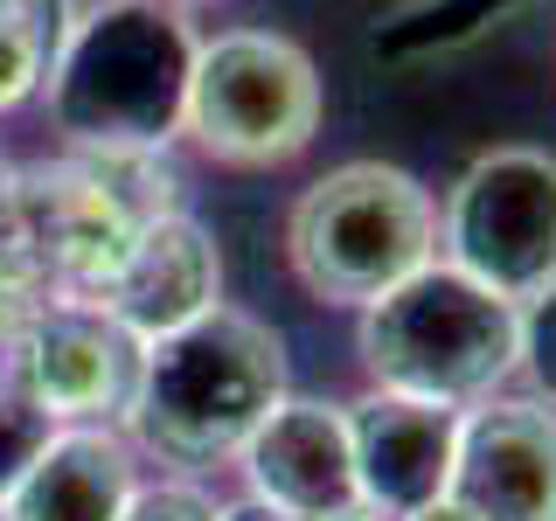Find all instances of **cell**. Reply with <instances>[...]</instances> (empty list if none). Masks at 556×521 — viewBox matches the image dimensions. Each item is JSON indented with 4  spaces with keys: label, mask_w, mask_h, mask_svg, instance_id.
Returning <instances> with one entry per match:
<instances>
[{
    "label": "cell",
    "mask_w": 556,
    "mask_h": 521,
    "mask_svg": "<svg viewBox=\"0 0 556 521\" xmlns=\"http://www.w3.org/2000/svg\"><path fill=\"white\" fill-rule=\"evenodd\" d=\"M195 42L174 0H91L70 14L35 104L70 153H161L181 139Z\"/></svg>",
    "instance_id": "1"
},
{
    "label": "cell",
    "mask_w": 556,
    "mask_h": 521,
    "mask_svg": "<svg viewBox=\"0 0 556 521\" xmlns=\"http://www.w3.org/2000/svg\"><path fill=\"white\" fill-rule=\"evenodd\" d=\"M286 390L292 382L278 327L223 300L202 320L139 347V382L118 431L139 445V459L202 473V466H230Z\"/></svg>",
    "instance_id": "2"
},
{
    "label": "cell",
    "mask_w": 556,
    "mask_h": 521,
    "mask_svg": "<svg viewBox=\"0 0 556 521\" xmlns=\"http://www.w3.org/2000/svg\"><path fill=\"white\" fill-rule=\"evenodd\" d=\"M355 355L369 390L473 410L515 382V300L431 257L355 313Z\"/></svg>",
    "instance_id": "3"
},
{
    "label": "cell",
    "mask_w": 556,
    "mask_h": 521,
    "mask_svg": "<svg viewBox=\"0 0 556 521\" xmlns=\"http://www.w3.org/2000/svg\"><path fill=\"white\" fill-rule=\"evenodd\" d=\"M286 257L320 306L362 313L439 257V195L396 161H341L300 188Z\"/></svg>",
    "instance_id": "4"
},
{
    "label": "cell",
    "mask_w": 556,
    "mask_h": 521,
    "mask_svg": "<svg viewBox=\"0 0 556 521\" xmlns=\"http://www.w3.org/2000/svg\"><path fill=\"white\" fill-rule=\"evenodd\" d=\"M320 69L278 28H216L188 63L181 132L216 167H286L320 139Z\"/></svg>",
    "instance_id": "5"
},
{
    "label": "cell",
    "mask_w": 556,
    "mask_h": 521,
    "mask_svg": "<svg viewBox=\"0 0 556 521\" xmlns=\"http://www.w3.org/2000/svg\"><path fill=\"white\" fill-rule=\"evenodd\" d=\"M439 257L501 300H529L556 278V153L486 147L439 195Z\"/></svg>",
    "instance_id": "6"
},
{
    "label": "cell",
    "mask_w": 556,
    "mask_h": 521,
    "mask_svg": "<svg viewBox=\"0 0 556 521\" xmlns=\"http://www.w3.org/2000/svg\"><path fill=\"white\" fill-rule=\"evenodd\" d=\"M139 334L84 292H49L42 313L8 341L14 369L49 410V424H118L139 382Z\"/></svg>",
    "instance_id": "7"
},
{
    "label": "cell",
    "mask_w": 556,
    "mask_h": 521,
    "mask_svg": "<svg viewBox=\"0 0 556 521\" xmlns=\"http://www.w3.org/2000/svg\"><path fill=\"white\" fill-rule=\"evenodd\" d=\"M445 500L466 521H556V410L508 390L459 410Z\"/></svg>",
    "instance_id": "8"
},
{
    "label": "cell",
    "mask_w": 556,
    "mask_h": 521,
    "mask_svg": "<svg viewBox=\"0 0 556 521\" xmlns=\"http://www.w3.org/2000/svg\"><path fill=\"white\" fill-rule=\"evenodd\" d=\"M243 494L265 508L292 514V521H320L362 500L355 486V445H348V410L327 396H278L271 417L243 439L237 452Z\"/></svg>",
    "instance_id": "9"
},
{
    "label": "cell",
    "mask_w": 556,
    "mask_h": 521,
    "mask_svg": "<svg viewBox=\"0 0 556 521\" xmlns=\"http://www.w3.org/2000/svg\"><path fill=\"white\" fill-rule=\"evenodd\" d=\"M91 300L112 313L126 334L161 341L174 327L202 320L208 306H223V257H216V243H208V230L188 208H161V216H147L126 237L112 278H104Z\"/></svg>",
    "instance_id": "10"
},
{
    "label": "cell",
    "mask_w": 556,
    "mask_h": 521,
    "mask_svg": "<svg viewBox=\"0 0 556 521\" xmlns=\"http://www.w3.org/2000/svg\"><path fill=\"white\" fill-rule=\"evenodd\" d=\"M348 410V445H355V486L376 514L404 521L452 486V452H459V410L417 404V396L362 390Z\"/></svg>",
    "instance_id": "11"
},
{
    "label": "cell",
    "mask_w": 556,
    "mask_h": 521,
    "mask_svg": "<svg viewBox=\"0 0 556 521\" xmlns=\"http://www.w3.org/2000/svg\"><path fill=\"white\" fill-rule=\"evenodd\" d=\"M139 486L147 466L118 424H56L22 486L0 500V521H126Z\"/></svg>",
    "instance_id": "12"
},
{
    "label": "cell",
    "mask_w": 556,
    "mask_h": 521,
    "mask_svg": "<svg viewBox=\"0 0 556 521\" xmlns=\"http://www.w3.org/2000/svg\"><path fill=\"white\" fill-rule=\"evenodd\" d=\"M63 0H14V8H0V112H14V104H28L42 91V69L56 56L63 28H70Z\"/></svg>",
    "instance_id": "13"
},
{
    "label": "cell",
    "mask_w": 556,
    "mask_h": 521,
    "mask_svg": "<svg viewBox=\"0 0 556 521\" xmlns=\"http://www.w3.org/2000/svg\"><path fill=\"white\" fill-rule=\"evenodd\" d=\"M49 439H56V424H49V410L35 404V390L22 382L14 355L0 347V500L22 486V473L35 466V452Z\"/></svg>",
    "instance_id": "14"
},
{
    "label": "cell",
    "mask_w": 556,
    "mask_h": 521,
    "mask_svg": "<svg viewBox=\"0 0 556 521\" xmlns=\"http://www.w3.org/2000/svg\"><path fill=\"white\" fill-rule=\"evenodd\" d=\"M515 382L521 396L556 410V278L529 300H515Z\"/></svg>",
    "instance_id": "15"
},
{
    "label": "cell",
    "mask_w": 556,
    "mask_h": 521,
    "mask_svg": "<svg viewBox=\"0 0 556 521\" xmlns=\"http://www.w3.org/2000/svg\"><path fill=\"white\" fill-rule=\"evenodd\" d=\"M216 508H223V500L208 494L195 473H167V480H147V486H139L126 521H216Z\"/></svg>",
    "instance_id": "16"
},
{
    "label": "cell",
    "mask_w": 556,
    "mask_h": 521,
    "mask_svg": "<svg viewBox=\"0 0 556 521\" xmlns=\"http://www.w3.org/2000/svg\"><path fill=\"white\" fill-rule=\"evenodd\" d=\"M216 521H292V514H278V508H265V500L237 494V500H223V508H216Z\"/></svg>",
    "instance_id": "17"
},
{
    "label": "cell",
    "mask_w": 556,
    "mask_h": 521,
    "mask_svg": "<svg viewBox=\"0 0 556 521\" xmlns=\"http://www.w3.org/2000/svg\"><path fill=\"white\" fill-rule=\"evenodd\" d=\"M404 521H466L452 500H431V508H417V514H404Z\"/></svg>",
    "instance_id": "18"
},
{
    "label": "cell",
    "mask_w": 556,
    "mask_h": 521,
    "mask_svg": "<svg viewBox=\"0 0 556 521\" xmlns=\"http://www.w3.org/2000/svg\"><path fill=\"white\" fill-rule=\"evenodd\" d=\"M320 521H390V514H376L369 500H355V508H341V514H320Z\"/></svg>",
    "instance_id": "19"
},
{
    "label": "cell",
    "mask_w": 556,
    "mask_h": 521,
    "mask_svg": "<svg viewBox=\"0 0 556 521\" xmlns=\"http://www.w3.org/2000/svg\"><path fill=\"white\" fill-rule=\"evenodd\" d=\"M0 8H14V0H0Z\"/></svg>",
    "instance_id": "20"
},
{
    "label": "cell",
    "mask_w": 556,
    "mask_h": 521,
    "mask_svg": "<svg viewBox=\"0 0 556 521\" xmlns=\"http://www.w3.org/2000/svg\"><path fill=\"white\" fill-rule=\"evenodd\" d=\"M174 8H188V0H174Z\"/></svg>",
    "instance_id": "21"
}]
</instances>
